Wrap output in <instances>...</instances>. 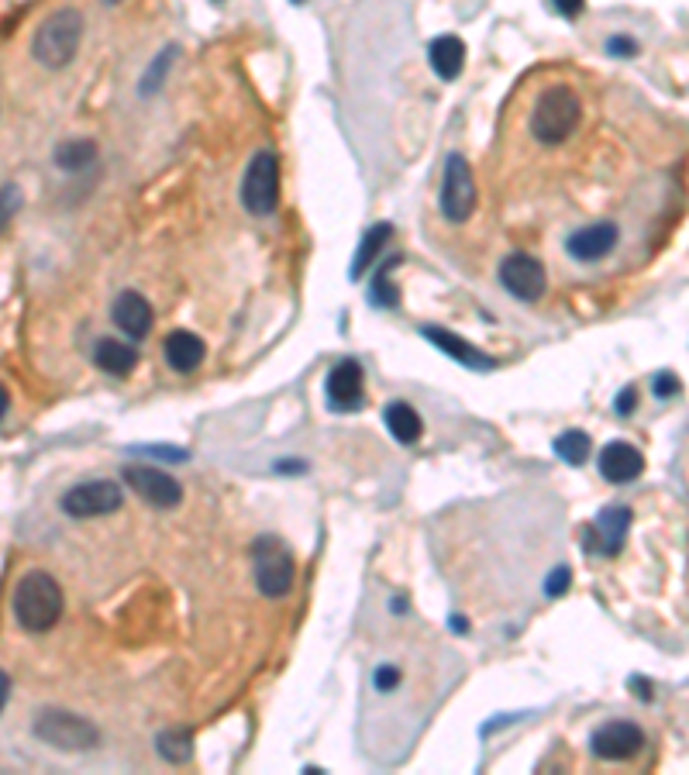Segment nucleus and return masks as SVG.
Instances as JSON below:
<instances>
[{"mask_svg": "<svg viewBox=\"0 0 689 775\" xmlns=\"http://www.w3.org/2000/svg\"><path fill=\"white\" fill-rule=\"evenodd\" d=\"M583 118V104L569 87H552L538 97L531 111V135L541 145H562L565 138H572V131L579 128Z\"/></svg>", "mask_w": 689, "mask_h": 775, "instance_id": "nucleus-3", "label": "nucleus"}, {"mask_svg": "<svg viewBox=\"0 0 689 775\" xmlns=\"http://www.w3.org/2000/svg\"><path fill=\"white\" fill-rule=\"evenodd\" d=\"M11 614L18 620L21 631L28 634H45L59 624L63 617V589H59L56 576L42 569H32L14 583L11 593Z\"/></svg>", "mask_w": 689, "mask_h": 775, "instance_id": "nucleus-1", "label": "nucleus"}, {"mask_svg": "<svg viewBox=\"0 0 689 775\" xmlns=\"http://www.w3.org/2000/svg\"><path fill=\"white\" fill-rule=\"evenodd\" d=\"M94 362L107 376H131V369L138 366V352L118 338H100L94 348Z\"/></svg>", "mask_w": 689, "mask_h": 775, "instance_id": "nucleus-20", "label": "nucleus"}, {"mask_svg": "<svg viewBox=\"0 0 689 775\" xmlns=\"http://www.w3.org/2000/svg\"><path fill=\"white\" fill-rule=\"evenodd\" d=\"M672 393H679V376H672V372H658L655 376V397H672Z\"/></svg>", "mask_w": 689, "mask_h": 775, "instance_id": "nucleus-31", "label": "nucleus"}, {"mask_svg": "<svg viewBox=\"0 0 689 775\" xmlns=\"http://www.w3.org/2000/svg\"><path fill=\"white\" fill-rule=\"evenodd\" d=\"M607 52H610V56H638V42H634V38H627V35H614L607 42Z\"/></svg>", "mask_w": 689, "mask_h": 775, "instance_id": "nucleus-30", "label": "nucleus"}, {"mask_svg": "<svg viewBox=\"0 0 689 775\" xmlns=\"http://www.w3.org/2000/svg\"><path fill=\"white\" fill-rule=\"evenodd\" d=\"M324 393L331 410H359L366 400V372L355 359H342L324 379Z\"/></svg>", "mask_w": 689, "mask_h": 775, "instance_id": "nucleus-12", "label": "nucleus"}, {"mask_svg": "<svg viewBox=\"0 0 689 775\" xmlns=\"http://www.w3.org/2000/svg\"><path fill=\"white\" fill-rule=\"evenodd\" d=\"M400 679H404V676H400L397 665H379L376 676H373V682H376L379 693H393V689L400 686Z\"/></svg>", "mask_w": 689, "mask_h": 775, "instance_id": "nucleus-29", "label": "nucleus"}, {"mask_svg": "<svg viewBox=\"0 0 689 775\" xmlns=\"http://www.w3.org/2000/svg\"><path fill=\"white\" fill-rule=\"evenodd\" d=\"M97 159V142L90 138H66L63 145H56V166L66 173H83L87 166H94Z\"/></svg>", "mask_w": 689, "mask_h": 775, "instance_id": "nucleus-22", "label": "nucleus"}, {"mask_svg": "<svg viewBox=\"0 0 689 775\" xmlns=\"http://www.w3.org/2000/svg\"><path fill=\"white\" fill-rule=\"evenodd\" d=\"M173 59H176V45H166V49H162L159 56H156V62H152V66H149V73H145V80H142V93L159 90L162 76H166V69L173 66Z\"/></svg>", "mask_w": 689, "mask_h": 775, "instance_id": "nucleus-27", "label": "nucleus"}, {"mask_svg": "<svg viewBox=\"0 0 689 775\" xmlns=\"http://www.w3.org/2000/svg\"><path fill=\"white\" fill-rule=\"evenodd\" d=\"M242 204L255 217H266L280 207V159H276V152L262 149L252 155L242 180Z\"/></svg>", "mask_w": 689, "mask_h": 775, "instance_id": "nucleus-6", "label": "nucleus"}, {"mask_svg": "<svg viewBox=\"0 0 689 775\" xmlns=\"http://www.w3.org/2000/svg\"><path fill=\"white\" fill-rule=\"evenodd\" d=\"M421 335L428 338L435 348H441V352H445L448 359L462 362V366H469V369H493V366H497V362H493L486 352H479V348H476V345H469L466 338H459V335H455V331L438 328V324H424Z\"/></svg>", "mask_w": 689, "mask_h": 775, "instance_id": "nucleus-16", "label": "nucleus"}, {"mask_svg": "<svg viewBox=\"0 0 689 775\" xmlns=\"http://www.w3.org/2000/svg\"><path fill=\"white\" fill-rule=\"evenodd\" d=\"M590 452H593V441L586 431H562L559 438H555V455L569 465H586Z\"/></svg>", "mask_w": 689, "mask_h": 775, "instance_id": "nucleus-25", "label": "nucleus"}, {"mask_svg": "<svg viewBox=\"0 0 689 775\" xmlns=\"http://www.w3.org/2000/svg\"><path fill=\"white\" fill-rule=\"evenodd\" d=\"M500 283L510 297L534 304L545 293V266H541V259H534L528 252H510L500 262Z\"/></svg>", "mask_w": 689, "mask_h": 775, "instance_id": "nucleus-10", "label": "nucleus"}, {"mask_svg": "<svg viewBox=\"0 0 689 775\" xmlns=\"http://www.w3.org/2000/svg\"><path fill=\"white\" fill-rule=\"evenodd\" d=\"M111 317L128 338H145L152 331V304L138 290L121 293V297L114 300Z\"/></svg>", "mask_w": 689, "mask_h": 775, "instance_id": "nucleus-17", "label": "nucleus"}, {"mask_svg": "<svg viewBox=\"0 0 689 775\" xmlns=\"http://www.w3.org/2000/svg\"><path fill=\"white\" fill-rule=\"evenodd\" d=\"M634 403H638V393H634V386H627L621 397H617V414H631Z\"/></svg>", "mask_w": 689, "mask_h": 775, "instance_id": "nucleus-33", "label": "nucleus"}, {"mask_svg": "<svg viewBox=\"0 0 689 775\" xmlns=\"http://www.w3.org/2000/svg\"><path fill=\"white\" fill-rule=\"evenodd\" d=\"M156 751L169 765H187L193 758V734L187 727H169L156 738Z\"/></svg>", "mask_w": 689, "mask_h": 775, "instance_id": "nucleus-23", "label": "nucleus"}, {"mask_svg": "<svg viewBox=\"0 0 689 775\" xmlns=\"http://www.w3.org/2000/svg\"><path fill=\"white\" fill-rule=\"evenodd\" d=\"M390 238H393V224H376L373 231H366V238H362V245H359V255H355V262H352V279H359L369 266H373L379 255H383V245L390 242Z\"/></svg>", "mask_w": 689, "mask_h": 775, "instance_id": "nucleus-24", "label": "nucleus"}, {"mask_svg": "<svg viewBox=\"0 0 689 775\" xmlns=\"http://www.w3.org/2000/svg\"><path fill=\"white\" fill-rule=\"evenodd\" d=\"M162 355H166V362L176 372H193L200 362H204L207 345H204V338L193 335V331H173V335L162 341Z\"/></svg>", "mask_w": 689, "mask_h": 775, "instance_id": "nucleus-19", "label": "nucleus"}, {"mask_svg": "<svg viewBox=\"0 0 689 775\" xmlns=\"http://www.w3.org/2000/svg\"><path fill=\"white\" fill-rule=\"evenodd\" d=\"M83 14L76 7H59L52 11L42 25L35 28L32 38V56L35 62H42L45 69H63L73 62L76 49L83 42Z\"/></svg>", "mask_w": 689, "mask_h": 775, "instance_id": "nucleus-2", "label": "nucleus"}, {"mask_svg": "<svg viewBox=\"0 0 689 775\" xmlns=\"http://www.w3.org/2000/svg\"><path fill=\"white\" fill-rule=\"evenodd\" d=\"M104 4H121V0H104Z\"/></svg>", "mask_w": 689, "mask_h": 775, "instance_id": "nucleus-37", "label": "nucleus"}, {"mask_svg": "<svg viewBox=\"0 0 689 775\" xmlns=\"http://www.w3.org/2000/svg\"><path fill=\"white\" fill-rule=\"evenodd\" d=\"M621 242V231H617L614 221H593V224H583L579 231H572L565 238V248L576 262H600L607 259L610 252Z\"/></svg>", "mask_w": 689, "mask_h": 775, "instance_id": "nucleus-14", "label": "nucleus"}, {"mask_svg": "<svg viewBox=\"0 0 689 775\" xmlns=\"http://www.w3.org/2000/svg\"><path fill=\"white\" fill-rule=\"evenodd\" d=\"M627 527H631V510L627 507H603L596 514V521L586 527V548L590 552H600L607 558L621 555Z\"/></svg>", "mask_w": 689, "mask_h": 775, "instance_id": "nucleus-13", "label": "nucleus"}, {"mask_svg": "<svg viewBox=\"0 0 689 775\" xmlns=\"http://www.w3.org/2000/svg\"><path fill=\"white\" fill-rule=\"evenodd\" d=\"M397 262H400V255H390V259L373 273V290H369V297H373V304H379V307H397V300H400V293L393 290V283H390V269L397 266Z\"/></svg>", "mask_w": 689, "mask_h": 775, "instance_id": "nucleus-26", "label": "nucleus"}, {"mask_svg": "<svg viewBox=\"0 0 689 775\" xmlns=\"http://www.w3.org/2000/svg\"><path fill=\"white\" fill-rule=\"evenodd\" d=\"M121 503H125V490L111 479H90V483L73 486L63 496V514L76 517V521H87V517H107L118 514Z\"/></svg>", "mask_w": 689, "mask_h": 775, "instance_id": "nucleus-8", "label": "nucleus"}, {"mask_svg": "<svg viewBox=\"0 0 689 775\" xmlns=\"http://www.w3.org/2000/svg\"><path fill=\"white\" fill-rule=\"evenodd\" d=\"M569 583H572V572H569V565H559V569H552V576H548V583H545V593L552 596V600H559V596L569 589Z\"/></svg>", "mask_w": 689, "mask_h": 775, "instance_id": "nucleus-28", "label": "nucleus"}, {"mask_svg": "<svg viewBox=\"0 0 689 775\" xmlns=\"http://www.w3.org/2000/svg\"><path fill=\"white\" fill-rule=\"evenodd\" d=\"M7 207H4V217H11V204H18V190H14V186H7Z\"/></svg>", "mask_w": 689, "mask_h": 775, "instance_id": "nucleus-35", "label": "nucleus"}, {"mask_svg": "<svg viewBox=\"0 0 689 775\" xmlns=\"http://www.w3.org/2000/svg\"><path fill=\"white\" fill-rule=\"evenodd\" d=\"M121 476H125L128 490L135 496H142L149 507H159V510L180 507V500H183L180 479H173L166 469H159V465H125Z\"/></svg>", "mask_w": 689, "mask_h": 775, "instance_id": "nucleus-9", "label": "nucleus"}, {"mask_svg": "<svg viewBox=\"0 0 689 775\" xmlns=\"http://www.w3.org/2000/svg\"><path fill=\"white\" fill-rule=\"evenodd\" d=\"M252 569L255 589L266 600H283L293 589V555L276 534H266L252 545Z\"/></svg>", "mask_w": 689, "mask_h": 775, "instance_id": "nucleus-4", "label": "nucleus"}, {"mask_svg": "<svg viewBox=\"0 0 689 775\" xmlns=\"http://www.w3.org/2000/svg\"><path fill=\"white\" fill-rule=\"evenodd\" d=\"M428 62H431V69H435L438 80L452 83L455 76L462 73V66H466V42H462L459 35H438L435 42L428 45Z\"/></svg>", "mask_w": 689, "mask_h": 775, "instance_id": "nucleus-18", "label": "nucleus"}, {"mask_svg": "<svg viewBox=\"0 0 689 775\" xmlns=\"http://www.w3.org/2000/svg\"><path fill=\"white\" fill-rule=\"evenodd\" d=\"M7 696H11V676L4 672V689H0V703L7 707Z\"/></svg>", "mask_w": 689, "mask_h": 775, "instance_id": "nucleus-36", "label": "nucleus"}, {"mask_svg": "<svg viewBox=\"0 0 689 775\" xmlns=\"http://www.w3.org/2000/svg\"><path fill=\"white\" fill-rule=\"evenodd\" d=\"M596 469L607 483L614 486H624V483H634V479L645 472V455L631 445V441H610V445L600 448L596 455Z\"/></svg>", "mask_w": 689, "mask_h": 775, "instance_id": "nucleus-15", "label": "nucleus"}, {"mask_svg": "<svg viewBox=\"0 0 689 775\" xmlns=\"http://www.w3.org/2000/svg\"><path fill=\"white\" fill-rule=\"evenodd\" d=\"M32 734L59 751H90L100 744L97 724L69 710H42L32 724Z\"/></svg>", "mask_w": 689, "mask_h": 775, "instance_id": "nucleus-5", "label": "nucleus"}, {"mask_svg": "<svg viewBox=\"0 0 689 775\" xmlns=\"http://www.w3.org/2000/svg\"><path fill=\"white\" fill-rule=\"evenodd\" d=\"M383 417H386V428H390V434L400 441V445H417V441H421L424 421H421V414L410 407V403H404V400L386 403Z\"/></svg>", "mask_w": 689, "mask_h": 775, "instance_id": "nucleus-21", "label": "nucleus"}, {"mask_svg": "<svg viewBox=\"0 0 689 775\" xmlns=\"http://www.w3.org/2000/svg\"><path fill=\"white\" fill-rule=\"evenodd\" d=\"M645 748V731L631 720H610V724L596 727L590 738V751L603 762H627Z\"/></svg>", "mask_w": 689, "mask_h": 775, "instance_id": "nucleus-11", "label": "nucleus"}, {"mask_svg": "<svg viewBox=\"0 0 689 775\" xmlns=\"http://www.w3.org/2000/svg\"><path fill=\"white\" fill-rule=\"evenodd\" d=\"M631 686H634V693H638V700H652V682H645L641 676H634Z\"/></svg>", "mask_w": 689, "mask_h": 775, "instance_id": "nucleus-34", "label": "nucleus"}, {"mask_svg": "<svg viewBox=\"0 0 689 775\" xmlns=\"http://www.w3.org/2000/svg\"><path fill=\"white\" fill-rule=\"evenodd\" d=\"M552 4L562 18H579V14L586 11V0H552Z\"/></svg>", "mask_w": 689, "mask_h": 775, "instance_id": "nucleus-32", "label": "nucleus"}, {"mask_svg": "<svg viewBox=\"0 0 689 775\" xmlns=\"http://www.w3.org/2000/svg\"><path fill=\"white\" fill-rule=\"evenodd\" d=\"M441 214L445 221L462 224L469 221L472 211H476V180H472V169L462 155H448L445 162V180H441Z\"/></svg>", "mask_w": 689, "mask_h": 775, "instance_id": "nucleus-7", "label": "nucleus"}]
</instances>
